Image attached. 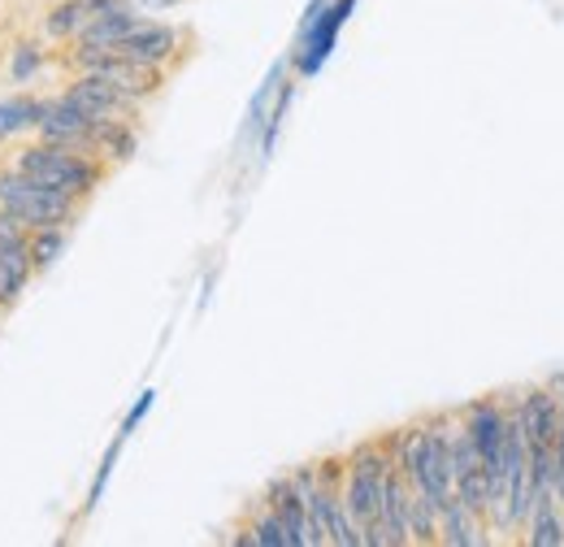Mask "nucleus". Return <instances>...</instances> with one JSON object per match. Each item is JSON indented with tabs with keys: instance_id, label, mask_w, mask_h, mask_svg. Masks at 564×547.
Masks as SVG:
<instances>
[{
	"instance_id": "4",
	"label": "nucleus",
	"mask_w": 564,
	"mask_h": 547,
	"mask_svg": "<svg viewBox=\"0 0 564 547\" xmlns=\"http://www.w3.org/2000/svg\"><path fill=\"white\" fill-rule=\"evenodd\" d=\"M352 9L356 0H313V9L304 18V31H300V44H295V74L300 78H313L330 62V53L339 44V31L348 26Z\"/></svg>"
},
{
	"instance_id": "17",
	"label": "nucleus",
	"mask_w": 564,
	"mask_h": 547,
	"mask_svg": "<svg viewBox=\"0 0 564 547\" xmlns=\"http://www.w3.org/2000/svg\"><path fill=\"white\" fill-rule=\"evenodd\" d=\"M409 544H438V508L409 491Z\"/></svg>"
},
{
	"instance_id": "18",
	"label": "nucleus",
	"mask_w": 564,
	"mask_h": 547,
	"mask_svg": "<svg viewBox=\"0 0 564 547\" xmlns=\"http://www.w3.org/2000/svg\"><path fill=\"white\" fill-rule=\"evenodd\" d=\"M248 535H252V547H291L286 544V530H282L279 513H274L265 500L252 508V517H248Z\"/></svg>"
},
{
	"instance_id": "13",
	"label": "nucleus",
	"mask_w": 564,
	"mask_h": 547,
	"mask_svg": "<svg viewBox=\"0 0 564 547\" xmlns=\"http://www.w3.org/2000/svg\"><path fill=\"white\" fill-rule=\"evenodd\" d=\"M48 100H53V96H48ZM48 100H44V96H4V100H0V143L31 136V131L40 127V118L48 114Z\"/></svg>"
},
{
	"instance_id": "22",
	"label": "nucleus",
	"mask_w": 564,
	"mask_h": 547,
	"mask_svg": "<svg viewBox=\"0 0 564 547\" xmlns=\"http://www.w3.org/2000/svg\"><path fill=\"white\" fill-rule=\"evenodd\" d=\"M152 405H156V392H140V400L131 405V412H127V421H122V435H127V439H131V430H135V426H140L143 417H148V409H152Z\"/></svg>"
},
{
	"instance_id": "11",
	"label": "nucleus",
	"mask_w": 564,
	"mask_h": 547,
	"mask_svg": "<svg viewBox=\"0 0 564 547\" xmlns=\"http://www.w3.org/2000/svg\"><path fill=\"white\" fill-rule=\"evenodd\" d=\"M35 278L31 270V248L26 244H0V309H18L26 282Z\"/></svg>"
},
{
	"instance_id": "2",
	"label": "nucleus",
	"mask_w": 564,
	"mask_h": 547,
	"mask_svg": "<svg viewBox=\"0 0 564 547\" xmlns=\"http://www.w3.org/2000/svg\"><path fill=\"white\" fill-rule=\"evenodd\" d=\"M387 470H391V448L387 443H360L344 457L339 495H344V508H348L352 526L360 530V547H365V535L378 526V500H382Z\"/></svg>"
},
{
	"instance_id": "20",
	"label": "nucleus",
	"mask_w": 564,
	"mask_h": 547,
	"mask_svg": "<svg viewBox=\"0 0 564 547\" xmlns=\"http://www.w3.org/2000/svg\"><path fill=\"white\" fill-rule=\"evenodd\" d=\"M44 66V49L40 44H18V53H13V62H9V74H13V83H31L35 74Z\"/></svg>"
},
{
	"instance_id": "14",
	"label": "nucleus",
	"mask_w": 564,
	"mask_h": 547,
	"mask_svg": "<svg viewBox=\"0 0 564 547\" xmlns=\"http://www.w3.org/2000/svg\"><path fill=\"white\" fill-rule=\"evenodd\" d=\"M135 148H140L135 122H96V127H91V152H96L109 170L122 165V161H131Z\"/></svg>"
},
{
	"instance_id": "23",
	"label": "nucleus",
	"mask_w": 564,
	"mask_h": 547,
	"mask_svg": "<svg viewBox=\"0 0 564 547\" xmlns=\"http://www.w3.org/2000/svg\"><path fill=\"white\" fill-rule=\"evenodd\" d=\"M140 13H170V9H178V4H187V0H131Z\"/></svg>"
},
{
	"instance_id": "21",
	"label": "nucleus",
	"mask_w": 564,
	"mask_h": 547,
	"mask_svg": "<svg viewBox=\"0 0 564 547\" xmlns=\"http://www.w3.org/2000/svg\"><path fill=\"white\" fill-rule=\"evenodd\" d=\"M122 443H127V435L118 430V439L109 443V452H105V461H100V474H96V482H91V500H87V504H96V500L105 495V486H109V479H113V465H118V452H122Z\"/></svg>"
},
{
	"instance_id": "12",
	"label": "nucleus",
	"mask_w": 564,
	"mask_h": 547,
	"mask_svg": "<svg viewBox=\"0 0 564 547\" xmlns=\"http://www.w3.org/2000/svg\"><path fill=\"white\" fill-rule=\"evenodd\" d=\"M525 544L530 547H561L564 544V517L556 495H534L525 513Z\"/></svg>"
},
{
	"instance_id": "1",
	"label": "nucleus",
	"mask_w": 564,
	"mask_h": 547,
	"mask_svg": "<svg viewBox=\"0 0 564 547\" xmlns=\"http://www.w3.org/2000/svg\"><path fill=\"white\" fill-rule=\"evenodd\" d=\"M9 161L26 179H35L44 187H57V192H66L74 201H87L109 179V165L100 157H87V152H74V148H57V143H44V139L18 143V152Z\"/></svg>"
},
{
	"instance_id": "7",
	"label": "nucleus",
	"mask_w": 564,
	"mask_h": 547,
	"mask_svg": "<svg viewBox=\"0 0 564 547\" xmlns=\"http://www.w3.org/2000/svg\"><path fill=\"white\" fill-rule=\"evenodd\" d=\"M91 118L87 114H78L70 100H62V96H53L48 100V114L40 118V127L31 131L35 139H44V143H57V148H74V152H87V157H96L91 152Z\"/></svg>"
},
{
	"instance_id": "3",
	"label": "nucleus",
	"mask_w": 564,
	"mask_h": 547,
	"mask_svg": "<svg viewBox=\"0 0 564 547\" xmlns=\"http://www.w3.org/2000/svg\"><path fill=\"white\" fill-rule=\"evenodd\" d=\"M0 208H9L13 217H22L35 230V226H74L83 201L26 179L13 161H0Z\"/></svg>"
},
{
	"instance_id": "6",
	"label": "nucleus",
	"mask_w": 564,
	"mask_h": 547,
	"mask_svg": "<svg viewBox=\"0 0 564 547\" xmlns=\"http://www.w3.org/2000/svg\"><path fill=\"white\" fill-rule=\"evenodd\" d=\"M183 44H187V31H178V26H170V22H156V18H140V22L118 40L113 53L135 57L143 66L165 69L183 57Z\"/></svg>"
},
{
	"instance_id": "5",
	"label": "nucleus",
	"mask_w": 564,
	"mask_h": 547,
	"mask_svg": "<svg viewBox=\"0 0 564 547\" xmlns=\"http://www.w3.org/2000/svg\"><path fill=\"white\" fill-rule=\"evenodd\" d=\"M62 100H70L78 114H87L91 122H135L143 105H135L131 96H122L113 83L96 78V74H78L66 83V92H57Z\"/></svg>"
},
{
	"instance_id": "8",
	"label": "nucleus",
	"mask_w": 564,
	"mask_h": 547,
	"mask_svg": "<svg viewBox=\"0 0 564 547\" xmlns=\"http://www.w3.org/2000/svg\"><path fill=\"white\" fill-rule=\"evenodd\" d=\"M265 504L279 513L282 530H286V544L291 547H317V535H313V526H308V504H304V495L295 491L291 474L270 482Z\"/></svg>"
},
{
	"instance_id": "15",
	"label": "nucleus",
	"mask_w": 564,
	"mask_h": 547,
	"mask_svg": "<svg viewBox=\"0 0 564 547\" xmlns=\"http://www.w3.org/2000/svg\"><path fill=\"white\" fill-rule=\"evenodd\" d=\"M91 0H57L48 13H44V35L48 40H74L87 22H91Z\"/></svg>"
},
{
	"instance_id": "24",
	"label": "nucleus",
	"mask_w": 564,
	"mask_h": 547,
	"mask_svg": "<svg viewBox=\"0 0 564 547\" xmlns=\"http://www.w3.org/2000/svg\"><path fill=\"white\" fill-rule=\"evenodd\" d=\"M0 322H4V309H0Z\"/></svg>"
},
{
	"instance_id": "9",
	"label": "nucleus",
	"mask_w": 564,
	"mask_h": 547,
	"mask_svg": "<svg viewBox=\"0 0 564 547\" xmlns=\"http://www.w3.org/2000/svg\"><path fill=\"white\" fill-rule=\"evenodd\" d=\"M140 18L143 13L127 0V4L109 9V13H96V18L74 35V44H78V49H118V40H122Z\"/></svg>"
},
{
	"instance_id": "19",
	"label": "nucleus",
	"mask_w": 564,
	"mask_h": 547,
	"mask_svg": "<svg viewBox=\"0 0 564 547\" xmlns=\"http://www.w3.org/2000/svg\"><path fill=\"white\" fill-rule=\"evenodd\" d=\"M552 392H556V400H561V421H556V457H552V495H556V504L564 508V374L561 378H552Z\"/></svg>"
},
{
	"instance_id": "16",
	"label": "nucleus",
	"mask_w": 564,
	"mask_h": 547,
	"mask_svg": "<svg viewBox=\"0 0 564 547\" xmlns=\"http://www.w3.org/2000/svg\"><path fill=\"white\" fill-rule=\"evenodd\" d=\"M66 244H70V226H35V230L26 235V248H31V270H35V274L53 270V261L66 253Z\"/></svg>"
},
{
	"instance_id": "10",
	"label": "nucleus",
	"mask_w": 564,
	"mask_h": 547,
	"mask_svg": "<svg viewBox=\"0 0 564 547\" xmlns=\"http://www.w3.org/2000/svg\"><path fill=\"white\" fill-rule=\"evenodd\" d=\"M438 544L447 547H482L487 544V517L469 513L460 500L438 508Z\"/></svg>"
}]
</instances>
